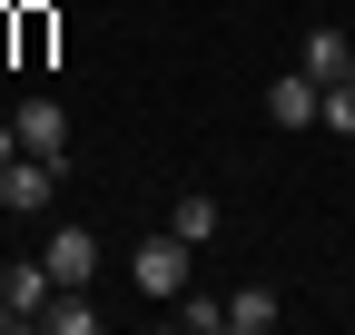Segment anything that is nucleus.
<instances>
[{"instance_id": "f03ea898", "label": "nucleus", "mask_w": 355, "mask_h": 335, "mask_svg": "<svg viewBox=\"0 0 355 335\" xmlns=\"http://www.w3.org/2000/svg\"><path fill=\"white\" fill-rule=\"evenodd\" d=\"M50 197H60V168L50 158H10V168H0V207H10V217H50Z\"/></svg>"}, {"instance_id": "f257e3e1", "label": "nucleus", "mask_w": 355, "mask_h": 335, "mask_svg": "<svg viewBox=\"0 0 355 335\" xmlns=\"http://www.w3.org/2000/svg\"><path fill=\"white\" fill-rule=\"evenodd\" d=\"M128 286H139V296H188V237H178V227H158V237H139V246H128Z\"/></svg>"}, {"instance_id": "9b49d317", "label": "nucleus", "mask_w": 355, "mask_h": 335, "mask_svg": "<svg viewBox=\"0 0 355 335\" xmlns=\"http://www.w3.org/2000/svg\"><path fill=\"white\" fill-rule=\"evenodd\" d=\"M178 325H188V335H217V325H227V296H178Z\"/></svg>"}, {"instance_id": "6e6552de", "label": "nucleus", "mask_w": 355, "mask_h": 335, "mask_svg": "<svg viewBox=\"0 0 355 335\" xmlns=\"http://www.w3.org/2000/svg\"><path fill=\"white\" fill-rule=\"evenodd\" d=\"M277 316H286V296H277V286H237V296H227V325H237V335H266Z\"/></svg>"}, {"instance_id": "20e7f679", "label": "nucleus", "mask_w": 355, "mask_h": 335, "mask_svg": "<svg viewBox=\"0 0 355 335\" xmlns=\"http://www.w3.org/2000/svg\"><path fill=\"white\" fill-rule=\"evenodd\" d=\"M266 118H277V129H316V118H326V79H306V69H286L277 89H266Z\"/></svg>"}, {"instance_id": "0eeeda50", "label": "nucleus", "mask_w": 355, "mask_h": 335, "mask_svg": "<svg viewBox=\"0 0 355 335\" xmlns=\"http://www.w3.org/2000/svg\"><path fill=\"white\" fill-rule=\"evenodd\" d=\"M345 69H355V39H345V30H306V79H326V89H336Z\"/></svg>"}, {"instance_id": "f8f14e48", "label": "nucleus", "mask_w": 355, "mask_h": 335, "mask_svg": "<svg viewBox=\"0 0 355 335\" xmlns=\"http://www.w3.org/2000/svg\"><path fill=\"white\" fill-rule=\"evenodd\" d=\"M326 129H336V138H355V69L326 89Z\"/></svg>"}, {"instance_id": "ddd939ff", "label": "nucleus", "mask_w": 355, "mask_h": 335, "mask_svg": "<svg viewBox=\"0 0 355 335\" xmlns=\"http://www.w3.org/2000/svg\"><path fill=\"white\" fill-rule=\"evenodd\" d=\"M10 158H20V129H10V118H0V168H10Z\"/></svg>"}, {"instance_id": "1a4fd4ad", "label": "nucleus", "mask_w": 355, "mask_h": 335, "mask_svg": "<svg viewBox=\"0 0 355 335\" xmlns=\"http://www.w3.org/2000/svg\"><path fill=\"white\" fill-rule=\"evenodd\" d=\"M99 325V306H79V286H60L50 306H40V335H89Z\"/></svg>"}, {"instance_id": "9d476101", "label": "nucleus", "mask_w": 355, "mask_h": 335, "mask_svg": "<svg viewBox=\"0 0 355 335\" xmlns=\"http://www.w3.org/2000/svg\"><path fill=\"white\" fill-rule=\"evenodd\" d=\"M168 227L188 237V246H207V237H217V197H178V207H168Z\"/></svg>"}, {"instance_id": "4468645a", "label": "nucleus", "mask_w": 355, "mask_h": 335, "mask_svg": "<svg viewBox=\"0 0 355 335\" xmlns=\"http://www.w3.org/2000/svg\"><path fill=\"white\" fill-rule=\"evenodd\" d=\"M0 276H10V257H0Z\"/></svg>"}, {"instance_id": "39448f33", "label": "nucleus", "mask_w": 355, "mask_h": 335, "mask_svg": "<svg viewBox=\"0 0 355 335\" xmlns=\"http://www.w3.org/2000/svg\"><path fill=\"white\" fill-rule=\"evenodd\" d=\"M0 296L20 306V325H40V306L60 296V276H50V257H10V276H0Z\"/></svg>"}, {"instance_id": "7ed1b4c3", "label": "nucleus", "mask_w": 355, "mask_h": 335, "mask_svg": "<svg viewBox=\"0 0 355 335\" xmlns=\"http://www.w3.org/2000/svg\"><path fill=\"white\" fill-rule=\"evenodd\" d=\"M10 129H20V148H30V158L69 168V109H60V99H20V109H10Z\"/></svg>"}, {"instance_id": "423d86ee", "label": "nucleus", "mask_w": 355, "mask_h": 335, "mask_svg": "<svg viewBox=\"0 0 355 335\" xmlns=\"http://www.w3.org/2000/svg\"><path fill=\"white\" fill-rule=\"evenodd\" d=\"M40 257H50L60 286H89V276H99V237H89V227H50V246H40Z\"/></svg>"}]
</instances>
